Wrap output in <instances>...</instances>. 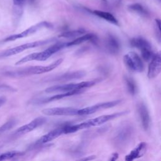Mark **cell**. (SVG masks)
<instances>
[{
	"label": "cell",
	"mask_w": 161,
	"mask_h": 161,
	"mask_svg": "<svg viewBox=\"0 0 161 161\" xmlns=\"http://www.w3.org/2000/svg\"><path fill=\"white\" fill-rule=\"evenodd\" d=\"M121 102V100L118 99V100H114L109 102L96 104L92 106H89L80 109H78V115H87V114H93L100 109H108V108L114 107L115 106H117L118 104H119Z\"/></svg>",
	"instance_id": "obj_7"
},
{
	"label": "cell",
	"mask_w": 161,
	"mask_h": 161,
	"mask_svg": "<svg viewBox=\"0 0 161 161\" xmlns=\"http://www.w3.org/2000/svg\"><path fill=\"white\" fill-rule=\"evenodd\" d=\"M52 26V25H51V23L47 22V21H42V22H40L36 25H34L30 26V28H27L26 30H24L23 31H22L19 33L12 35H10V36L6 37L3 40V42H11V41L16 40L17 39L25 38V37L28 36L36 33V31H38V30H41L42 28H51Z\"/></svg>",
	"instance_id": "obj_5"
},
{
	"label": "cell",
	"mask_w": 161,
	"mask_h": 161,
	"mask_svg": "<svg viewBox=\"0 0 161 161\" xmlns=\"http://www.w3.org/2000/svg\"><path fill=\"white\" fill-rule=\"evenodd\" d=\"M92 13L94 14L96 16L116 25H118V21L117 19L110 13L100 11V10H94L92 11Z\"/></svg>",
	"instance_id": "obj_20"
},
{
	"label": "cell",
	"mask_w": 161,
	"mask_h": 161,
	"mask_svg": "<svg viewBox=\"0 0 161 161\" xmlns=\"http://www.w3.org/2000/svg\"><path fill=\"white\" fill-rule=\"evenodd\" d=\"M97 80H92L89 81H84L78 83H70L60 85H55L47 88L45 91L47 93H54V92H65L71 91L79 90L83 91L84 89L90 87L94 84H97Z\"/></svg>",
	"instance_id": "obj_1"
},
{
	"label": "cell",
	"mask_w": 161,
	"mask_h": 161,
	"mask_svg": "<svg viewBox=\"0 0 161 161\" xmlns=\"http://www.w3.org/2000/svg\"><path fill=\"white\" fill-rule=\"evenodd\" d=\"M155 36L158 42H160V20L159 19H155Z\"/></svg>",
	"instance_id": "obj_29"
},
{
	"label": "cell",
	"mask_w": 161,
	"mask_h": 161,
	"mask_svg": "<svg viewBox=\"0 0 161 161\" xmlns=\"http://www.w3.org/2000/svg\"><path fill=\"white\" fill-rule=\"evenodd\" d=\"M6 74L7 75L13 77H25L34 74H43V66H30L10 71Z\"/></svg>",
	"instance_id": "obj_11"
},
{
	"label": "cell",
	"mask_w": 161,
	"mask_h": 161,
	"mask_svg": "<svg viewBox=\"0 0 161 161\" xmlns=\"http://www.w3.org/2000/svg\"><path fill=\"white\" fill-rule=\"evenodd\" d=\"M50 42H51V40H41V41L40 40V41H36V42H33L30 43H26L17 46L4 51L1 53H0V57L3 58V57H7L11 55H14L19 53L25 50L35 48L37 47L45 45L49 43Z\"/></svg>",
	"instance_id": "obj_6"
},
{
	"label": "cell",
	"mask_w": 161,
	"mask_h": 161,
	"mask_svg": "<svg viewBox=\"0 0 161 161\" xmlns=\"http://www.w3.org/2000/svg\"><path fill=\"white\" fill-rule=\"evenodd\" d=\"M148 65L147 76L149 79H153L156 77L160 72L161 70V54L158 52L154 54L153 57L150 61Z\"/></svg>",
	"instance_id": "obj_10"
},
{
	"label": "cell",
	"mask_w": 161,
	"mask_h": 161,
	"mask_svg": "<svg viewBox=\"0 0 161 161\" xmlns=\"http://www.w3.org/2000/svg\"><path fill=\"white\" fill-rule=\"evenodd\" d=\"M23 153L18 151H9L6 153H3L0 155V161L1 160H9L11 158H13L15 157L20 156L22 155Z\"/></svg>",
	"instance_id": "obj_25"
},
{
	"label": "cell",
	"mask_w": 161,
	"mask_h": 161,
	"mask_svg": "<svg viewBox=\"0 0 161 161\" xmlns=\"http://www.w3.org/2000/svg\"><path fill=\"white\" fill-rule=\"evenodd\" d=\"M130 45L135 48H138L140 51L145 49L152 48L151 44L145 38L142 37L133 38L130 40Z\"/></svg>",
	"instance_id": "obj_18"
},
{
	"label": "cell",
	"mask_w": 161,
	"mask_h": 161,
	"mask_svg": "<svg viewBox=\"0 0 161 161\" xmlns=\"http://www.w3.org/2000/svg\"><path fill=\"white\" fill-rule=\"evenodd\" d=\"M138 113L143 128L145 130H147L150 126V118L148 109L144 103H142L138 105Z\"/></svg>",
	"instance_id": "obj_15"
},
{
	"label": "cell",
	"mask_w": 161,
	"mask_h": 161,
	"mask_svg": "<svg viewBox=\"0 0 161 161\" xmlns=\"http://www.w3.org/2000/svg\"><path fill=\"white\" fill-rule=\"evenodd\" d=\"M38 52H34L32 53H30L24 57H23L22 58L19 59V60H18L15 64L16 65H21L23 64H25L26 62H30V61H32V60H36V57L38 56Z\"/></svg>",
	"instance_id": "obj_26"
},
{
	"label": "cell",
	"mask_w": 161,
	"mask_h": 161,
	"mask_svg": "<svg viewBox=\"0 0 161 161\" xmlns=\"http://www.w3.org/2000/svg\"><path fill=\"white\" fill-rule=\"evenodd\" d=\"M64 47H65V43H55V44L50 46L48 48H47L45 50H44L43 52H38L36 60H38V61L46 60L50 57H51L53 54H54L56 52H58L59 50H62Z\"/></svg>",
	"instance_id": "obj_13"
},
{
	"label": "cell",
	"mask_w": 161,
	"mask_h": 161,
	"mask_svg": "<svg viewBox=\"0 0 161 161\" xmlns=\"http://www.w3.org/2000/svg\"><path fill=\"white\" fill-rule=\"evenodd\" d=\"M118 156H119L118 153L117 152H114V153H112V154H111V157H110V158H109V160H111V161H114V160H117V159H118Z\"/></svg>",
	"instance_id": "obj_31"
},
{
	"label": "cell",
	"mask_w": 161,
	"mask_h": 161,
	"mask_svg": "<svg viewBox=\"0 0 161 161\" xmlns=\"http://www.w3.org/2000/svg\"><path fill=\"white\" fill-rule=\"evenodd\" d=\"M25 1H26V0H13L14 4L16 6H21L23 4H24Z\"/></svg>",
	"instance_id": "obj_30"
},
{
	"label": "cell",
	"mask_w": 161,
	"mask_h": 161,
	"mask_svg": "<svg viewBox=\"0 0 161 161\" xmlns=\"http://www.w3.org/2000/svg\"><path fill=\"white\" fill-rule=\"evenodd\" d=\"M133 127L127 123L121 126L116 131L114 142L118 147L125 146L130 142L133 135Z\"/></svg>",
	"instance_id": "obj_3"
},
{
	"label": "cell",
	"mask_w": 161,
	"mask_h": 161,
	"mask_svg": "<svg viewBox=\"0 0 161 161\" xmlns=\"http://www.w3.org/2000/svg\"><path fill=\"white\" fill-rule=\"evenodd\" d=\"M15 124H16V120L14 119L8 121L0 127V133H3L10 130L15 125Z\"/></svg>",
	"instance_id": "obj_28"
},
{
	"label": "cell",
	"mask_w": 161,
	"mask_h": 161,
	"mask_svg": "<svg viewBox=\"0 0 161 161\" xmlns=\"http://www.w3.org/2000/svg\"><path fill=\"white\" fill-rule=\"evenodd\" d=\"M105 45L107 50L111 54H117L120 50V44L119 41L112 35H109L107 36Z\"/></svg>",
	"instance_id": "obj_16"
},
{
	"label": "cell",
	"mask_w": 161,
	"mask_h": 161,
	"mask_svg": "<svg viewBox=\"0 0 161 161\" xmlns=\"http://www.w3.org/2000/svg\"><path fill=\"white\" fill-rule=\"evenodd\" d=\"M86 32L85 30L84 29H78L75 30H71L62 33L59 35V37L61 38H74L79 36L81 35H83Z\"/></svg>",
	"instance_id": "obj_24"
},
{
	"label": "cell",
	"mask_w": 161,
	"mask_h": 161,
	"mask_svg": "<svg viewBox=\"0 0 161 161\" xmlns=\"http://www.w3.org/2000/svg\"><path fill=\"white\" fill-rule=\"evenodd\" d=\"M96 40V36L92 33H87L86 34L84 35L80 36V37L75 38V40L66 43H65V47H71V46H74V45H77L79 44H81L87 41H93V40Z\"/></svg>",
	"instance_id": "obj_19"
},
{
	"label": "cell",
	"mask_w": 161,
	"mask_h": 161,
	"mask_svg": "<svg viewBox=\"0 0 161 161\" xmlns=\"http://www.w3.org/2000/svg\"><path fill=\"white\" fill-rule=\"evenodd\" d=\"M42 113L48 116H74L78 115V109L70 107L51 108L43 109Z\"/></svg>",
	"instance_id": "obj_8"
},
{
	"label": "cell",
	"mask_w": 161,
	"mask_h": 161,
	"mask_svg": "<svg viewBox=\"0 0 161 161\" xmlns=\"http://www.w3.org/2000/svg\"><path fill=\"white\" fill-rule=\"evenodd\" d=\"M141 54L143 59L145 61L149 62L152 58L154 55V53L152 51V48L150 49H145L141 51Z\"/></svg>",
	"instance_id": "obj_27"
},
{
	"label": "cell",
	"mask_w": 161,
	"mask_h": 161,
	"mask_svg": "<svg viewBox=\"0 0 161 161\" xmlns=\"http://www.w3.org/2000/svg\"><path fill=\"white\" fill-rule=\"evenodd\" d=\"M6 101V97H3V96H1L0 97V107H1Z\"/></svg>",
	"instance_id": "obj_33"
},
{
	"label": "cell",
	"mask_w": 161,
	"mask_h": 161,
	"mask_svg": "<svg viewBox=\"0 0 161 161\" xmlns=\"http://www.w3.org/2000/svg\"><path fill=\"white\" fill-rule=\"evenodd\" d=\"M62 134H64V126L60 127V128H57L56 129H54V130H52L51 131L48 132V133L44 135L38 140H37L35 143L34 145L32 146V147L40 146V145L47 143V142H49L57 138V137L62 135Z\"/></svg>",
	"instance_id": "obj_12"
},
{
	"label": "cell",
	"mask_w": 161,
	"mask_h": 161,
	"mask_svg": "<svg viewBox=\"0 0 161 161\" xmlns=\"http://www.w3.org/2000/svg\"><path fill=\"white\" fill-rule=\"evenodd\" d=\"M128 9L131 11H133L141 16H147L148 15V12L147 9L139 3H134L129 5Z\"/></svg>",
	"instance_id": "obj_23"
},
{
	"label": "cell",
	"mask_w": 161,
	"mask_h": 161,
	"mask_svg": "<svg viewBox=\"0 0 161 161\" xmlns=\"http://www.w3.org/2000/svg\"><path fill=\"white\" fill-rule=\"evenodd\" d=\"M82 92V91L75 90V91H69V92H62V93H60V94H58L57 95L52 96V97H48V98L44 99L42 102L43 103H48V102L53 101H57V100H58V99H63L64 97H69V96H73V95L79 94Z\"/></svg>",
	"instance_id": "obj_21"
},
{
	"label": "cell",
	"mask_w": 161,
	"mask_h": 161,
	"mask_svg": "<svg viewBox=\"0 0 161 161\" xmlns=\"http://www.w3.org/2000/svg\"><path fill=\"white\" fill-rule=\"evenodd\" d=\"M147 144L145 142L140 143L135 148H134L125 158L126 161H132L136 158L142 157L146 152Z\"/></svg>",
	"instance_id": "obj_14"
},
{
	"label": "cell",
	"mask_w": 161,
	"mask_h": 161,
	"mask_svg": "<svg viewBox=\"0 0 161 161\" xmlns=\"http://www.w3.org/2000/svg\"><path fill=\"white\" fill-rule=\"evenodd\" d=\"M95 158H96L95 155H90V156H87V157L80 158V160H93Z\"/></svg>",
	"instance_id": "obj_32"
},
{
	"label": "cell",
	"mask_w": 161,
	"mask_h": 161,
	"mask_svg": "<svg viewBox=\"0 0 161 161\" xmlns=\"http://www.w3.org/2000/svg\"><path fill=\"white\" fill-rule=\"evenodd\" d=\"M124 80H125V82L128 91L130 94L134 96L136 93V90H137L135 82L131 77L128 76H125Z\"/></svg>",
	"instance_id": "obj_22"
},
{
	"label": "cell",
	"mask_w": 161,
	"mask_h": 161,
	"mask_svg": "<svg viewBox=\"0 0 161 161\" xmlns=\"http://www.w3.org/2000/svg\"><path fill=\"white\" fill-rule=\"evenodd\" d=\"M46 121V118L44 117H38L33 119L31 122L19 127L14 132L16 135H21L28 133L38 127L43 125Z\"/></svg>",
	"instance_id": "obj_9"
},
{
	"label": "cell",
	"mask_w": 161,
	"mask_h": 161,
	"mask_svg": "<svg viewBox=\"0 0 161 161\" xmlns=\"http://www.w3.org/2000/svg\"><path fill=\"white\" fill-rule=\"evenodd\" d=\"M86 75L85 72L84 71H76L72 72L65 73L60 75H58L55 77H53L52 80L53 81H69L70 80L78 79L83 77Z\"/></svg>",
	"instance_id": "obj_17"
},
{
	"label": "cell",
	"mask_w": 161,
	"mask_h": 161,
	"mask_svg": "<svg viewBox=\"0 0 161 161\" xmlns=\"http://www.w3.org/2000/svg\"><path fill=\"white\" fill-rule=\"evenodd\" d=\"M127 113H128L127 111H123L118 112V113H116L100 116L99 117H96V118L87 120L86 121L82 122L79 124L74 125L76 131H78L79 130L89 128H91V127L94 126L101 125L109 120H112L114 118L123 116V115L126 114Z\"/></svg>",
	"instance_id": "obj_2"
},
{
	"label": "cell",
	"mask_w": 161,
	"mask_h": 161,
	"mask_svg": "<svg viewBox=\"0 0 161 161\" xmlns=\"http://www.w3.org/2000/svg\"><path fill=\"white\" fill-rule=\"evenodd\" d=\"M125 65L131 71L142 72L144 70V65L141 58L134 52H130L123 57Z\"/></svg>",
	"instance_id": "obj_4"
}]
</instances>
